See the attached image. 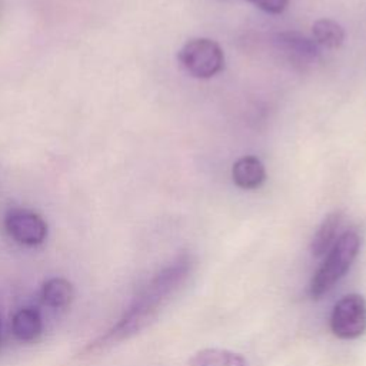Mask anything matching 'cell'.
<instances>
[{"mask_svg":"<svg viewBox=\"0 0 366 366\" xmlns=\"http://www.w3.org/2000/svg\"><path fill=\"white\" fill-rule=\"evenodd\" d=\"M192 273L189 257H179L157 272L136 295L123 316L104 335L90 342L81 356L96 355L113 345L133 337L150 326L173 296L183 287Z\"/></svg>","mask_w":366,"mask_h":366,"instance_id":"6da1fadb","label":"cell"},{"mask_svg":"<svg viewBox=\"0 0 366 366\" xmlns=\"http://www.w3.org/2000/svg\"><path fill=\"white\" fill-rule=\"evenodd\" d=\"M360 249V236L356 230H346L325 254L322 264L313 273L309 293L312 299H320L327 293L350 269Z\"/></svg>","mask_w":366,"mask_h":366,"instance_id":"7a4b0ae2","label":"cell"},{"mask_svg":"<svg viewBox=\"0 0 366 366\" xmlns=\"http://www.w3.org/2000/svg\"><path fill=\"white\" fill-rule=\"evenodd\" d=\"M180 66L196 79H210L224 66V54L217 41L207 37L190 39L177 54Z\"/></svg>","mask_w":366,"mask_h":366,"instance_id":"3957f363","label":"cell"},{"mask_svg":"<svg viewBox=\"0 0 366 366\" xmlns=\"http://www.w3.org/2000/svg\"><path fill=\"white\" fill-rule=\"evenodd\" d=\"M330 330L345 340L356 339L366 332V300L362 295L349 293L335 303L330 313Z\"/></svg>","mask_w":366,"mask_h":366,"instance_id":"277c9868","label":"cell"},{"mask_svg":"<svg viewBox=\"0 0 366 366\" xmlns=\"http://www.w3.org/2000/svg\"><path fill=\"white\" fill-rule=\"evenodd\" d=\"M4 229L17 243L24 246H39L47 237V223L34 210L13 207L4 214Z\"/></svg>","mask_w":366,"mask_h":366,"instance_id":"5b68a950","label":"cell"},{"mask_svg":"<svg viewBox=\"0 0 366 366\" xmlns=\"http://www.w3.org/2000/svg\"><path fill=\"white\" fill-rule=\"evenodd\" d=\"M276 47L295 66L305 67L313 63L319 56V49L315 40L299 33H280L276 36Z\"/></svg>","mask_w":366,"mask_h":366,"instance_id":"8992f818","label":"cell"},{"mask_svg":"<svg viewBox=\"0 0 366 366\" xmlns=\"http://www.w3.org/2000/svg\"><path fill=\"white\" fill-rule=\"evenodd\" d=\"M232 179L243 190H254L266 180V170L262 160L256 156H243L233 163Z\"/></svg>","mask_w":366,"mask_h":366,"instance_id":"52a82bcc","label":"cell"},{"mask_svg":"<svg viewBox=\"0 0 366 366\" xmlns=\"http://www.w3.org/2000/svg\"><path fill=\"white\" fill-rule=\"evenodd\" d=\"M343 222V213L336 210V212H330L319 224L317 230L315 232L312 242H310V253L315 257H320L325 256L329 249L333 246V243L336 242L337 232L342 226Z\"/></svg>","mask_w":366,"mask_h":366,"instance_id":"ba28073f","label":"cell"},{"mask_svg":"<svg viewBox=\"0 0 366 366\" xmlns=\"http://www.w3.org/2000/svg\"><path fill=\"white\" fill-rule=\"evenodd\" d=\"M43 330L41 316L33 307H23L17 310L11 319V332L14 337L23 343L34 342Z\"/></svg>","mask_w":366,"mask_h":366,"instance_id":"9c48e42d","label":"cell"},{"mask_svg":"<svg viewBox=\"0 0 366 366\" xmlns=\"http://www.w3.org/2000/svg\"><path fill=\"white\" fill-rule=\"evenodd\" d=\"M189 366H247V362L236 352L219 347H206L190 357Z\"/></svg>","mask_w":366,"mask_h":366,"instance_id":"30bf717a","label":"cell"},{"mask_svg":"<svg viewBox=\"0 0 366 366\" xmlns=\"http://www.w3.org/2000/svg\"><path fill=\"white\" fill-rule=\"evenodd\" d=\"M74 297L73 285L63 277H51L43 283L41 300L44 305L61 309L67 307Z\"/></svg>","mask_w":366,"mask_h":366,"instance_id":"8fae6325","label":"cell"},{"mask_svg":"<svg viewBox=\"0 0 366 366\" xmlns=\"http://www.w3.org/2000/svg\"><path fill=\"white\" fill-rule=\"evenodd\" d=\"M312 34L316 44L326 49H339L345 40L343 27L332 19H319L312 26Z\"/></svg>","mask_w":366,"mask_h":366,"instance_id":"7c38bea8","label":"cell"},{"mask_svg":"<svg viewBox=\"0 0 366 366\" xmlns=\"http://www.w3.org/2000/svg\"><path fill=\"white\" fill-rule=\"evenodd\" d=\"M260 10L270 14H280L286 7L289 0H247Z\"/></svg>","mask_w":366,"mask_h":366,"instance_id":"4fadbf2b","label":"cell"},{"mask_svg":"<svg viewBox=\"0 0 366 366\" xmlns=\"http://www.w3.org/2000/svg\"><path fill=\"white\" fill-rule=\"evenodd\" d=\"M0 345H1V316H0Z\"/></svg>","mask_w":366,"mask_h":366,"instance_id":"5bb4252c","label":"cell"}]
</instances>
